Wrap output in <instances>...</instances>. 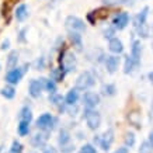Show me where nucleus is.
I'll use <instances>...</instances> for the list:
<instances>
[{"instance_id":"obj_27","label":"nucleus","mask_w":153,"mask_h":153,"mask_svg":"<svg viewBox=\"0 0 153 153\" xmlns=\"http://www.w3.org/2000/svg\"><path fill=\"white\" fill-rule=\"evenodd\" d=\"M44 84H45V88H47L49 93H51V94H55L56 86H55V83H53V80H45V79H44Z\"/></svg>"},{"instance_id":"obj_18","label":"nucleus","mask_w":153,"mask_h":153,"mask_svg":"<svg viewBox=\"0 0 153 153\" xmlns=\"http://www.w3.org/2000/svg\"><path fill=\"white\" fill-rule=\"evenodd\" d=\"M47 140H48L47 134H37L35 136H33V145L37 146V148L44 146V145L47 143Z\"/></svg>"},{"instance_id":"obj_36","label":"nucleus","mask_w":153,"mask_h":153,"mask_svg":"<svg viewBox=\"0 0 153 153\" xmlns=\"http://www.w3.org/2000/svg\"><path fill=\"white\" fill-rule=\"evenodd\" d=\"M114 153H129V150H128V148H120L118 150H115Z\"/></svg>"},{"instance_id":"obj_35","label":"nucleus","mask_w":153,"mask_h":153,"mask_svg":"<svg viewBox=\"0 0 153 153\" xmlns=\"http://www.w3.org/2000/svg\"><path fill=\"white\" fill-rule=\"evenodd\" d=\"M105 4H117L118 1H121V0H102Z\"/></svg>"},{"instance_id":"obj_22","label":"nucleus","mask_w":153,"mask_h":153,"mask_svg":"<svg viewBox=\"0 0 153 153\" xmlns=\"http://www.w3.org/2000/svg\"><path fill=\"white\" fill-rule=\"evenodd\" d=\"M101 91H102L104 96H114L115 91H117V88H115L114 84H104V86L101 87Z\"/></svg>"},{"instance_id":"obj_1","label":"nucleus","mask_w":153,"mask_h":153,"mask_svg":"<svg viewBox=\"0 0 153 153\" xmlns=\"http://www.w3.org/2000/svg\"><path fill=\"white\" fill-rule=\"evenodd\" d=\"M84 118H86V124L90 129H97L100 124H101V115L100 112H97L96 110H84Z\"/></svg>"},{"instance_id":"obj_24","label":"nucleus","mask_w":153,"mask_h":153,"mask_svg":"<svg viewBox=\"0 0 153 153\" xmlns=\"http://www.w3.org/2000/svg\"><path fill=\"white\" fill-rule=\"evenodd\" d=\"M14 94H16V90H14L11 86H6V87L1 88V96L6 98H13Z\"/></svg>"},{"instance_id":"obj_32","label":"nucleus","mask_w":153,"mask_h":153,"mask_svg":"<svg viewBox=\"0 0 153 153\" xmlns=\"http://www.w3.org/2000/svg\"><path fill=\"white\" fill-rule=\"evenodd\" d=\"M63 100H65V98L62 97L60 94H53V96H52V97H51V101L53 102L55 105H60V104L63 102Z\"/></svg>"},{"instance_id":"obj_19","label":"nucleus","mask_w":153,"mask_h":153,"mask_svg":"<svg viewBox=\"0 0 153 153\" xmlns=\"http://www.w3.org/2000/svg\"><path fill=\"white\" fill-rule=\"evenodd\" d=\"M31 120H33L31 110H30L28 107H24L23 110L20 111V121H21V122H27V124H30V122H31Z\"/></svg>"},{"instance_id":"obj_3","label":"nucleus","mask_w":153,"mask_h":153,"mask_svg":"<svg viewBox=\"0 0 153 153\" xmlns=\"http://www.w3.org/2000/svg\"><path fill=\"white\" fill-rule=\"evenodd\" d=\"M65 25L69 31H74V33H80V31H84V30H86L84 21L80 20L79 17H76V16H69V17L65 20Z\"/></svg>"},{"instance_id":"obj_8","label":"nucleus","mask_w":153,"mask_h":153,"mask_svg":"<svg viewBox=\"0 0 153 153\" xmlns=\"http://www.w3.org/2000/svg\"><path fill=\"white\" fill-rule=\"evenodd\" d=\"M120 66V58L117 55H111V56H107L105 59V68L108 73H115L117 69Z\"/></svg>"},{"instance_id":"obj_30","label":"nucleus","mask_w":153,"mask_h":153,"mask_svg":"<svg viewBox=\"0 0 153 153\" xmlns=\"http://www.w3.org/2000/svg\"><path fill=\"white\" fill-rule=\"evenodd\" d=\"M138 28V33H139V35L142 38H148L149 37V28L148 25L145 24V25H140V27H136Z\"/></svg>"},{"instance_id":"obj_41","label":"nucleus","mask_w":153,"mask_h":153,"mask_svg":"<svg viewBox=\"0 0 153 153\" xmlns=\"http://www.w3.org/2000/svg\"><path fill=\"white\" fill-rule=\"evenodd\" d=\"M0 153H4V145L0 146Z\"/></svg>"},{"instance_id":"obj_37","label":"nucleus","mask_w":153,"mask_h":153,"mask_svg":"<svg viewBox=\"0 0 153 153\" xmlns=\"http://www.w3.org/2000/svg\"><path fill=\"white\" fill-rule=\"evenodd\" d=\"M9 45H10V41H9V39H6V41L1 44V49H7V48H9Z\"/></svg>"},{"instance_id":"obj_39","label":"nucleus","mask_w":153,"mask_h":153,"mask_svg":"<svg viewBox=\"0 0 153 153\" xmlns=\"http://www.w3.org/2000/svg\"><path fill=\"white\" fill-rule=\"evenodd\" d=\"M148 77H149V80H150V83L153 84V70H152V72H150V73L148 74Z\"/></svg>"},{"instance_id":"obj_7","label":"nucleus","mask_w":153,"mask_h":153,"mask_svg":"<svg viewBox=\"0 0 153 153\" xmlns=\"http://www.w3.org/2000/svg\"><path fill=\"white\" fill-rule=\"evenodd\" d=\"M42 84H44V79H41V80H31V83H30V88H28V91H30V94H31V97L38 98L39 96H41Z\"/></svg>"},{"instance_id":"obj_15","label":"nucleus","mask_w":153,"mask_h":153,"mask_svg":"<svg viewBox=\"0 0 153 153\" xmlns=\"http://www.w3.org/2000/svg\"><path fill=\"white\" fill-rule=\"evenodd\" d=\"M16 20L17 21H24V20L28 17V9L25 4H20L19 7H17V10H16Z\"/></svg>"},{"instance_id":"obj_29","label":"nucleus","mask_w":153,"mask_h":153,"mask_svg":"<svg viewBox=\"0 0 153 153\" xmlns=\"http://www.w3.org/2000/svg\"><path fill=\"white\" fill-rule=\"evenodd\" d=\"M128 118H129V121L134 124L135 126H140L139 125V124H140V118H139V114H138V112H132V114H129V117H128Z\"/></svg>"},{"instance_id":"obj_10","label":"nucleus","mask_w":153,"mask_h":153,"mask_svg":"<svg viewBox=\"0 0 153 153\" xmlns=\"http://www.w3.org/2000/svg\"><path fill=\"white\" fill-rule=\"evenodd\" d=\"M140 53H142L140 41H135L132 44V48H131V59L135 62V65H139L140 63Z\"/></svg>"},{"instance_id":"obj_13","label":"nucleus","mask_w":153,"mask_h":153,"mask_svg":"<svg viewBox=\"0 0 153 153\" xmlns=\"http://www.w3.org/2000/svg\"><path fill=\"white\" fill-rule=\"evenodd\" d=\"M76 66V58L72 52H66L65 53V58H63V68L66 69V72L72 70Z\"/></svg>"},{"instance_id":"obj_28","label":"nucleus","mask_w":153,"mask_h":153,"mask_svg":"<svg viewBox=\"0 0 153 153\" xmlns=\"http://www.w3.org/2000/svg\"><path fill=\"white\" fill-rule=\"evenodd\" d=\"M152 150H153V146L149 143L148 140L143 142V143L140 145V148H139V153H152Z\"/></svg>"},{"instance_id":"obj_9","label":"nucleus","mask_w":153,"mask_h":153,"mask_svg":"<svg viewBox=\"0 0 153 153\" xmlns=\"http://www.w3.org/2000/svg\"><path fill=\"white\" fill-rule=\"evenodd\" d=\"M52 122H53V118H52L51 114H42L39 118L37 120V126L38 128H41V129H49L52 126Z\"/></svg>"},{"instance_id":"obj_25","label":"nucleus","mask_w":153,"mask_h":153,"mask_svg":"<svg viewBox=\"0 0 153 153\" xmlns=\"http://www.w3.org/2000/svg\"><path fill=\"white\" fill-rule=\"evenodd\" d=\"M28 132H30V124H27V122H21V121H20L19 134L21 135V136H25V135H28Z\"/></svg>"},{"instance_id":"obj_4","label":"nucleus","mask_w":153,"mask_h":153,"mask_svg":"<svg viewBox=\"0 0 153 153\" xmlns=\"http://www.w3.org/2000/svg\"><path fill=\"white\" fill-rule=\"evenodd\" d=\"M98 102H100V96H98V94L91 93V91L84 93V96H83V104L86 105V108H88V110H93Z\"/></svg>"},{"instance_id":"obj_2","label":"nucleus","mask_w":153,"mask_h":153,"mask_svg":"<svg viewBox=\"0 0 153 153\" xmlns=\"http://www.w3.org/2000/svg\"><path fill=\"white\" fill-rule=\"evenodd\" d=\"M94 84V76L90 72H83L76 79V90H87Z\"/></svg>"},{"instance_id":"obj_38","label":"nucleus","mask_w":153,"mask_h":153,"mask_svg":"<svg viewBox=\"0 0 153 153\" xmlns=\"http://www.w3.org/2000/svg\"><path fill=\"white\" fill-rule=\"evenodd\" d=\"M124 4H128V6H134V1L135 0H121Z\"/></svg>"},{"instance_id":"obj_21","label":"nucleus","mask_w":153,"mask_h":153,"mask_svg":"<svg viewBox=\"0 0 153 153\" xmlns=\"http://www.w3.org/2000/svg\"><path fill=\"white\" fill-rule=\"evenodd\" d=\"M135 62L132 59H131V56L128 55L125 58V63H124V73H131V72H132V70H134V68H135Z\"/></svg>"},{"instance_id":"obj_11","label":"nucleus","mask_w":153,"mask_h":153,"mask_svg":"<svg viewBox=\"0 0 153 153\" xmlns=\"http://www.w3.org/2000/svg\"><path fill=\"white\" fill-rule=\"evenodd\" d=\"M23 77V70L21 69H11L6 74V82L10 84H17Z\"/></svg>"},{"instance_id":"obj_26","label":"nucleus","mask_w":153,"mask_h":153,"mask_svg":"<svg viewBox=\"0 0 153 153\" xmlns=\"http://www.w3.org/2000/svg\"><path fill=\"white\" fill-rule=\"evenodd\" d=\"M124 139H125V145L126 146H129V148L135 145V135H134V132H126Z\"/></svg>"},{"instance_id":"obj_34","label":"nucleus","mask_w":153,"mask_h":153,"mask_svg":"<svg viewBox=\"0 0 153 153\" xmlns=\"http://www.w3.org/2000/svg\"><path fill=\"white\" fill-rule=\"evenodd\" d=\"M112 35H114V28H108V30L104 31V37L105 38H110V39H111Z\"/></svg>"},{"instance_id":"obj_33","label":"nucleus","mask_w":153,"mask_h":153,"mask_svg":"<svg viewBox=\"0 0 153 153\" xmlns=\"http://www.w3.org/2000/svg\"><path fill=\"white\" fill-rule=\"evenodd\" d=\"M80 153H97V150L91 145H84L83 148H82V150H80Z\"/></svg>"},{"instance_id":"obj_14","label":"nucleus","mask_w":153,"mask_h":153,"mask_svg":"<svg viewBox=\"0 0 153 153\" xmlns=\"http://www.w3.org/2000/svg\"><path fill=\"white\" fill-rule=\"evenodd\" d=\"M69 39L72 41L77 51H82V47H83V42H82V35L79 33H74V31H69Z\"/></svg>"},{"instance_id":"obj_31","label":"nucleus","mask_w":153,"mask_h":153,"mask_svg":"<svg viewBox=\"0 0 153 153\" xmlns=\"http://www.w3.org/2000/svg\"><path fill=\"white\" fill-rule=\"evenodd\" d=\"M21 150H23V146H21V143H20V142H17V140H14L13 145H11L10 152H11V153H21Z\"/></svg>"},{"instance_id":"obj_16","label":"nucleus","mask_w":153,"mask_h":153,"mask_svg":"<svg viewBox=\"0 0 153 153\" xmlns=\"http://www.w3.org/2000/svg\"><path fill=\"white\" fill-rule=\"evenodd\" d=\"M148 13H149V7H143V10L136 16V19H135V25H136V27H140V25H145V24H146Z\"/></svg>"},{"instance_id":"obj_6","label":"nucleus","mask_w":153,"mask_h":153,"mask_svg":"<svg viewBox=\"0 0 153 153\" xmlns=\"http://www.w3.org/2000/svg\"><path fill=\"white\" fill-rule=\"evenodd\" d=\"M128 23H129V14L128 13H120L112 20L114 28H117V30H124L128 25Z\"/></svg>"},{"instance_id":"obj_40","label":"nucleus","mask_w":153,"mask_h":153,"mask_svg":"<svg viewBox=\"0 0 153 153\" xmlns=\"http://www.w3.org/2000/svg\"><path fill=\"white\" fill-rule=\"evenodd\" d=\"M149 136H150V139H149L148 142H149V143H150V145H152V146H153V132H152V134H150V135H149Z\"/></svg>"},{"instance_id":"obj_17","label":"nucleus","mask_w":153,"mask_h":153,"mask_svg":"<svg viewBox=\"0 0 153 153\" xmlns=\"http://www.w3.org/2000/svg\"><path fill=\"white\" fill-rule=\"evenodd\" d=\"M77 100H79V91H77L76 88H72L69 93L66 94V97H65L66 104H69V105L76 104V102H77Z\"/></svg>"},{"instance_id":"obj_12","label":"nucleus","mask_w":153,"mask_h":153,"mask_svg":"<svg viewBox=\"0 0 153 153\" xmlns=\"http://www.w3.org/2000/svg\"><path fill=\"white\" fill-rule=\"evenodd\" d=\"M108 49L112 52V53H121V52L124 51V45H122V42H121V39H118V38H111L110 39V42H108Z\"/></svg>"},{"instance_id":"obj_23","label":"nucleus","mask_w":153,"mask_h":153,"mask_svg":"<svg viewBox=\"0 0 153 153\" xmlns=\"http://www.w3.org/2000/svg\"><path fill=\"white\" fill-rule=\"evenodd\" d=\"M69 140H70V135L68 131H60V134H59V145H62V146H65V145L69 143Z\"/></svg>"},{"instance_id":"obj_42","label":"nucleus","mask_w":153,"mask_h":153,"mask_svg":"<svg viewBox=\"0 0 153 153\" xmlns=\"http://www.w3.org/2000/svg\"><path fill=\"white\" fill-rule=\"evenodd\" d=\"M44 153H52V152H51V150H45V152H44Z\"/></svg>"},{"instance_id":"obj_20","label":"nucleus","mask_w":153,"mask_h":153,"mask_svg":"<svg viewBox=\"0 0 153 153\" xmlns=\"http://www.w3.org/2000/svg\"><path fill=\"white\" fill-rule=\"evenodd\" d=\"M17 60H19V52L11 51L9 53V58H7V68H9V69L16 68V66H17Z\"/></svg>"},{"instance_id":"obj_5","label":"nucleus","mask_w":153,"mask_h":153,"mask_svg":"<svg viewBox=\"0 0 153 153\" xmlns=\"http://www.w3.org/2000/svg\"><path fill=\"white\" fill-rule=\"evenodd\" d=\"M112 142H114V131H112V129L105 131V132H104V135H102L101 138L98 139V143H100V146H101L102 150H108Z\"/></svg>"}]
</instances>
